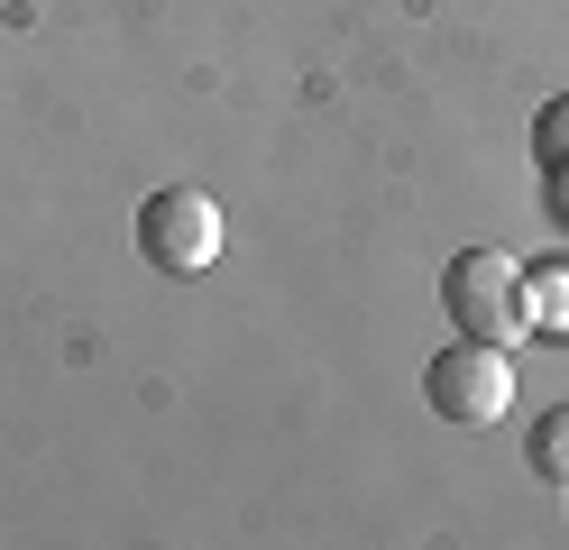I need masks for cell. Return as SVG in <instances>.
Listing matches in <instances>:
<instances>
[{
	"label": "cell",
	"mask_w": 569,
	"mask_h": 550,
	"mask_svg": "<svg viewBox=\"0 0 569 550\" xmlns=\"http://www.w3.org/2000/svg\"><path fill=\"white\" fill-rule=\"evenodd\" d=\"M441 312L459 340H487V349H515L532 330V293H523V267L506 248H459L441 267Z\"/></svg>",
	"instance_id": "6da1fadb"
},
{
	"label": "cell",
	"mask_w": 569,
	"mask_h": 550,
	"mask_svg": "<svg viewBox=\"0 0 569 550\" xmlns=\"http://www.w3.org/2000/svg\"><path fill=\"white\" fill-rule=\"evenodd\" d=\"M422 403H432L441 422H459V431L506 422L515 413V358L487 349V340H459V349H441L432 367H422Z\"/></svg>",
	"instance_id": "7a4b0ae2"
},
{
	"label": "cell",
	"mask_w": 569,
	"mask_h": 550,
	"mask_svg": "<svg viewBox=\"0 0 569 550\" xmlns=\"http://www.w3.org/2000/svg\"><path fill=\"white\" fill-rule=\"evenodd\" d=\"M138 257L166 276H202L221 257V202L193 193V183H166V193L138 202Z\"/></svg>",
	"instance_id": "3957f363"
},
{
	"label": "cell",
	"mask_w": 569,
	"mask_h": 550,
	"mask_svg": "<svg viewBox=\"0 0 569 550\" xmlns=\"http://www.w3.org/2000/svg\"><path fill=\"white\" fill-rule=\"evenodd\" d=\"M532 166H542V174H569V92L532 110Z\"/></svg>",
	"instance_id": "277c9868"
},
{
	"label": "cell",
	"mask_w": 569,
	"mask_h": 550,
	"mask_svg": "<svg viewBox=\"0 0 569 550\" xmlns=\"http://www.w3.org/2000/svg\"><path fill=\"white\" fill-rule=\"evenodd\" d=\"M523 293H532V330L569 340V267H542V276H523Z\"/></svg>",
	"instance_id": "5b68a950"
},
{
	"label": "cell",
	"mask_w": 569,
	"mask_h": 550,
	"mask_svg": "<svg viewBox=\"0 0 569 550\" xmlns=\"http://www.w3.org/2000/svg\"><path fill=\"white\" fill-rule=\"evenodd\" d=\"M532 468H542V477H560V487H569V403H560V413H542V422H532Z\"/></svg>",
	"instance_id": "8992f818"
}]
</instances>
